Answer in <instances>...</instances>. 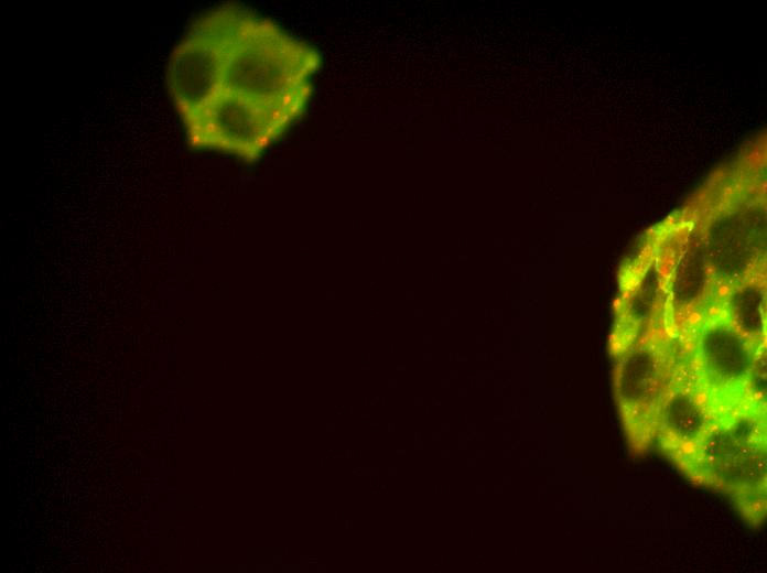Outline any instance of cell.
<instances>
[{"label":"cell","mask_w":767,"mask_h":573,"mask_svg":"<svg viewBox=\"0 0 767 573\" xmlns=\"http://www.w3.org/2000/svg\"><path fill=\"white\" fill-rule=\"evenodd\" d=\"M665 242L648 244L620 269L614 304L609 350L655 334L667 333ZM668 334V333H667Z\"/></svg>","instance_id":"ba28073f"},{"label":"cell","mask_w":767,"mask_h":573,"mask_svg":"<svg viewBox=\"0 0 767 573\" xmlns=\"http://www.w3.org/2000/svg\"><path fill=\"white\" fill-rule=\"evenodd\" d=\"M680 339L691 380L717 419L750 404L766 406L752 391L755 363L766 344L748 339L715 306Z\"/></svg>","instance_id":"3957f363"},{"label":"cell","mask_w":767,"mask_h":573,"mask_svg":"<svg viewBox=\"0 0 767 573\" xmlns=\"http://www.w3.org/2000/svg\"><path fill=\"white\" fill-rule=\"evenodd\" d=\"M665 240L666 331L683 337L716 301V288L700 228L692 219Z\"/></svg>","instance_id":"52a82bcc"},{"label":"cell","mask_w":767,"mask_h":573,"mask_svg":"<svg viewBox=\"0 0 767 573\" xmlns=\"http://www.w3.org/2000/svg\"><path fill=\"white\" fill-rule=\"evenodd\" d=\"M716 420L691 380L684 355L660 406L655 441L679 465L693 453Z\"/></svg>","instance_id":"9c48e42d"},{"label":"cell","mask_w":767,"mask_h":573,"mask_svg":"<svg viewBox=\"0 0 767 573\" xmlns=\"http://www.w3.org/2000/svg\"><path fill=\"white\" fill-rule=\"evenodd\" d=\"M245 9L223 4L201 15L174 47L168 86L182 121L204 106L224 80L235 34Z\"/></svg>","instance_id":"8992f818"},{"label":"cell","mask_w":767,"mask_h":573,"mask_svg":"<svg viewBox=\"0 0 767 573\" xmlns=\"http://www.w3.org/2000/svg\"><path fill=\"white\" fill-rule=\"evenodd\" d=\"M713 306L756 345L766 344V273L727 290Z\"/></svg>","instance_id":"30bf717a"},{"label":"cell","mask_w":767,"mask_h":573,"mask_svg":"<svg viewBox=\"0 0 767 573\" xmlns=\"http://www.w3.org/2000/svg\"><path fill=\"white\" fill-rule=\"evenodd\" d=\"M766 406L720 417L678 466L694 483L722 491L753 526L766 515Z\"/></svg>","instance_id":"6da1fadb"},{"label":"cell","mask_w":767,"mask_h":573,"mask_svg":"<svg viewBox=\"0 0 767 573\" xmlns=\"http://www.w3.org/2000/svg\"><path fill=\"white\" fill-rule=\"evenodd\" d=\"M613 390L634 454L655 442L660 406L684 359L682 342L667 333L637 339L611 352Z\"/></svg>","instance_id":"277c9868"},{"label":"cell","mask_w":767,"mask_h":573,"mask_svg":"<svg viewBox=\"0 0 767 573\" xmlns=\"http://www.w3.org/2000/svg\"><path fill=\"white\" fill-rule=\"evenodd\" d=\"M302 104L268 102L223 87L183 120L190 144L257 159L302 112Z\"/></svg>","instance_id":"5b68a950"},{"label":"cell","mask_w":767,"mask_h":573,"mask_svg":"<svg viewBox=\"0 0 767 573\" xmlns=\"http://www.w3.org/2000/svg\"><path fill=\"white\" fill-rule=\"evenodd\" d=\"M320 57L274 22L245 9L229 55L224 87L278 104L305 105Z\"/></svg>","instance_id":"7a4b0ae2"}]
</instances>
